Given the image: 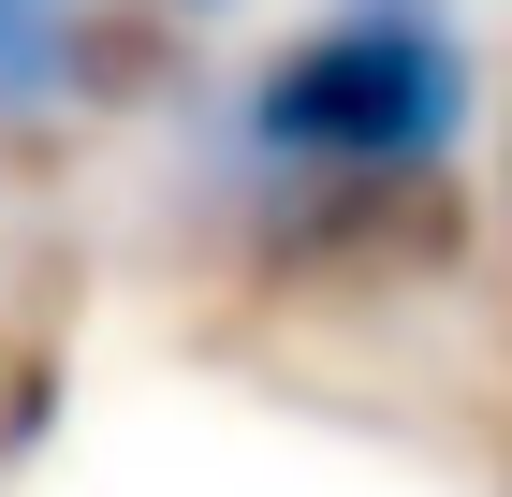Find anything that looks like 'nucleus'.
Listing matches in <instances>:
<instances>
[{"label": "nucleus", "mask_w": 512, "mask_h": 497, "mask_svg": "<svg viewBox=\"0 0 512 497\" xmlns=\"http://www.w3.org/2000/svg\"><path fill=\"white\" fill-rule=\"evenodd\" d=\"M74 59H88V0H0V132L15 117H59Z\"/></svg>", "instance_id": "obj_2"}, {"label": "nucleus", "mask_w": 512, "mask_h": 497, "mask_svg": "<svg viewBox=\"0 0 512 497\" xmlns=\"http://www.w3.org/2000/svg\"><path fill=\"white\" fill-rule=\"evenodd\" d=\"M235 161L293 205H395L425 191L454 132L483 117V59L454 30V0H322L308 30H278L249 59L235 103Z\"/></svg>", "instance_id": "obj_1"}, {"label": "nucleus", "mask_w": 512, "mask_h": 497, "mask_svg": "<svg viewBox=\"0 0 512 497\" xmlns=\"http://www.w3.org/2000/svg\"><path fill=\"white\" fill-rule=\"evenodd\" d=\"M176 15H235V0H176Z\"/></svg>", "instance_id": "obj_3"}]
</instances>
